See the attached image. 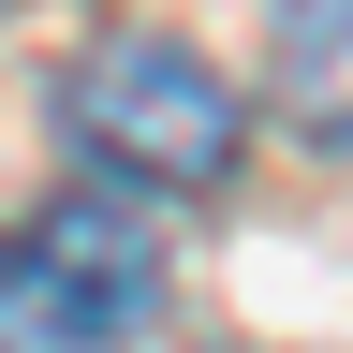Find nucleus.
I'll list each match as a JSON object with an SVG mask.
<instances>
[{
	"label": "nucleus",
	"mask_w": 353,
	"mask_h": 353,
	"mask_svg": "<svg viewBox=\"0 0 353 353\" xmlns=\"http://www.w3.org/2000/svg\"><path fill=\"white\" fill-rule=\"evenodd\" d=\"M162 309V236L132 192H59L0 236V353H118Z\"/></svg>",
	"instance_id": "2"
},
{
	"label": "nucleus",
	"mask_w": 353,
	"mask_h": 353,
	"mask_svg": "<svg viewBox=\"0 0 353 353\" xmlns=\"http://www.w3.org/2000/svg\"><path fill=\"white\" fill-rule=\"evenodd\" d=\"M265 74L309 148H353V0H265Z\"/></svg>",
	"instance_id": "3"
},
{
	"label": "nucleus",
	"mask_w": 353,
	"mask_h": 353,
	"mask_svg": "<svg viewBox=\"0 0 353 353\" xmlns=\"http://www.w3.org/2000/svg\"><path fill=\"white\" fill-rule=\"evenodd\" d=\"M74 148L103 176H132V192H221L236 148H250V103H236V74H221L206 44L103 30L88 74H74Z\"/></svg>",
	"instance_id": "1"
}]
</instances>
